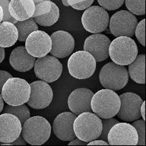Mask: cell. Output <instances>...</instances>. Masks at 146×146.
<instances>
[{
    "instance_id": "cell-1",
    "label": "cell",
    "mask_w": 146,
    "mask_h": 146,
    "mask_svg": "<svg viewBox=\"0 0 146 146\" xmlns=\"http://www.w3.org/2000/svg\"><path fill=\"white\" fill-rule=\"evenodd\" d=\"M51 130V125L47 119L36 116L30 117L22 124L21 135L29 144L41 145L49 140Z\"/></svg>"
},
{
    "instance_id": "cell-2",
    "label": "cell",
    "mask_w": 146,
    "mask_h": 146,
    "mask_svg": "<svg viewBox=\"0 0 146 146\" xmlns=\"http://www.w3.org/2000/svg\"><path fill=\"white\" fill-rule=\"evenodd\" d=\"M120 104L119 95L113 90L108 89L97 92L91 100L92 110L101 119H108L116 116Z\"/></svg>"
},
{
    "instance_id": "cell-3",
    "label": "cell",
    "mask_w": 146,
    "mask_h": 146,
    "mask_svg": "<svg viewBox=\"0 0 146 146\" xmlns=\"http://www.w3.org/2000/svg\"><path fill=\"white\" fill-rule=\"evenodd\" d=\"M102 127L101 119L92 112H84L78 115L74 123L76 137L87 143L99 138Z\"/></svg>"
},
{
    "instance_id": "cell-4",
    "label": "cell",
    "mask_w": 146,
    "mask_h": 146,
    "mask_svg": "<svg viewBox=\"0 0 146 146\" xmlns=\"http://www.w3.org/2000/svg\"><path fill=\"white\" fill-rule=\"evenodd\" d=\"M137 53L136 42L130 37H116L109 46V56L113 63L121 66L130 64L135 59Z\"/></svg>"
},
{
    "instance_id": "cell-5",
    "label": "cell",
    "mask_w": 146,
    "mask_h": 146,
    "mask_svg": "<svg viewBox=\"0 0 146 146\" xmlns=\"http://www.w3.org/2000/svg\"><path fill=\"white\" fill-rule=\"evenodd\" d=\"M100 82L104 88L113 91L124 88L129 82V74L124 66L113 62L106 63L99 74Z\"/></svg>"
},
{
    "instance_id": "cell-6",
    "label": "cell",
    "mask_w": 146,
    "mask_h": 146,
    "mask_svg": "<svg viewBox=\"0 0 146 146\" xmlns=\"http://www.w3.org/2000/svg\"><path fill=\"white\" fill-rule=\"evenodd\" d=\"M30 93V84L24 79L15 77L10 78L5 82L1 92L4 101L10 106L26 103Z\"/></svg>"
},
{
    "instance_id": "cell-7",
    "label": "cell",
    "mask_w": 146,
    "mask_h": 146,
    "mask_svg": "<svg viewBox=\"0 0 146 146\" xmlns=\"http://www.w3.org/2000/svg\"><path fill=\"white\" fill-rule=\"evenodd\" d=\"M68 69L71 76L76 79H88L95 72L96 61L87 52L77 51L73 53L68 60Z\"/></svg>"
},
{
    "instance_id": "cell-8",
    "label": "cell",
    "mask_w": 146,
    "mask_h": 146,
    "mask_svg": "<svg viewBox=\"0 0 146 146\" xmlns=\"http://www.w3.org/2000/svg\"><path fill=\"white\" fill-rule=\"evenodd\" d=\"M138 23L137 18L128 10L114 13L109 20L110 31L115 37H132Z\"/></svg>"
},
{
    "instance_id": "cell-9",
    "label": "cell",
    "mask_w": 146,
    "mask_h": 146,
    "mask_svg": "<svg viewBox=\"0 0 146 146\" xmlns=\"http://www.w3.org/2000/svg\"><path fill=\"white\" fill-rule=\"evenodd\" d=\"M109 15L100 6L90 7L84 12L82 23L84 28L92 34H100L106 30L109 24Z\"/></svg>"
},
{
    "instance_id": "cell-10",
    "label": "cell",
    "mask_w": 146,
    "mask_h": 146,
    "mask_svg": "<svg viewBox=\"0 0 146 146\" xmlns=\"http://www.w3.org/2000/svg\"><path fill=\"white\" fill-rule=\"evenodd\" d=\"M34 67L36 76L47 83L58 80L63 71V66L59 60L52 55L38 58Z\"/></svg>"
},
{
    "instance_id": "cell-11",
    "label": "cell",
    "mask_w": 146,
    "mask_h": 146,
    "mask_svg": "<svg viewBox=\"0 0 146 146\" xmlns=\"http://www.w3.org/2000/svg\"><path fill=\"white\" fill-rule=\"evenodd\" d=\"M120 108L116 116L124 121H134L140 119V107L143 100L133 92H125L119 95Z\"/></svg>"
},
{
    "instance_id": "cell-12",
    "label": "cell",
    "mask_w": 146,
    "mask_h": 146,
    "mask_svg": "<svg viewBox=\"0 0 146 146\" xmlns=\"http://www.w3.org/2000/svg\"><path fill=\"white\" fill-rule=\"evenodd\" d=\"M107 140L111 145H136L138 136L132 124L119 122L110 129Z\"/></svg>"
},
{
    "instance_id": "cell-13",
    "label": "cell",
    "mask_w": 146,
    "mask_h": 146,
    "mask_svg": "<svg viewBox=\"0 0 146 146\" xmlns=\"http://www.w3.org/2000/svg\"><path fill=\"white\" fill-rule=\"evenodd\" d=\"M31 93L27 105L34 109H44L48 107L53 99V91L48 83L35 81L30 84Z\"/></svg>"
},
{
    "instance_id": "cell-14",
    "label": "cell",
    "mask_w": 146,
    "mask_h": 146,
    "mask_svg": "<svg viewBox=\"0 0 146 146\" xmlns=\"http://www.w3.org/2000/svg\"><path fill=\"white\" fill-rule=\"evenodd\" d=\"M25 47L28 52L35 58L46 56L52 48L50 36L43 31H35L27 37Z\"/></svg>"
},
{
    "instance_id": "cell-15",
    "label": "cell",
    "mask_w": 146,
    "mask_h": 146,
    "mask_svg": "<svg viewBox=\"0 0 146 146\" xmlns=\"http://www.w3.org/2000/svg\"><path fill=\"white\" fill-rule=\"evenodd\" d=\"M111 40L101 34H93L85 39L84 50L91 54L96 62L106 60L109 57Z\"/></svg>"
},
{
    "instance_id": "cell-16",
    "label": "cell",
    "mask_w": 146,
    "mask_h": 146,
    "mask_svg": "<svg viewBox=\"0 0 146 146\" xmlns=\"http://www.w3.org/2000/svg\"><path fill=\"white\" fill-rule=\"evenodd\" d=\"M50 38L51 55L57 58H65L72 54L75 47V41L71 34L65 31H58L52 33Z\"/></svg>"
},
{
    "instance_id": "cell-17",
    "label": "cell",
    "mask_w": 146,
    "mask_h": 146,
    "mask_svg": "<svg viewBox=\"0 0 146 146\" xmlns=\"http://www.w3.org/2000/svg\"><path fill=\"white\" fill-rule=\"evenodd\" d=\"M31 18L42 26H51L58 21L60 10L54 2L44 0L35 5V11Z\"/></svg>"
},
{
    "instance_id": "cell-18",
    "label": "cell",
    "mask_w": 146,
    "mask_h": 146,
    "mask_svg": "<svg viewBox=\"0 0 146 146\" xmlns=\"http://www.w3.org/2000/svg\"><path fill=\"white\" fill-rule=\"evenodd\" d=\"M22 124L17 116L8 113L0 115V142L10 143L21 135Z\"/></svg>"
},
{
    "instance_id": "cell-19",
    "label": "cell",
    "mask_w": 146,
    "mask_h": 146,
    "mask_svg": "<svg viewBox=\"0 0 146 146\" xmlns=\"http://www.w3.org/2000/svg\"><path fill=\"white\" fill-rule=\"evenodd\" d=\"M76 115L72 112H63L57 116L52 124V130L55 136L63 141H71L75 139L74 123Z\"/></svg>"
},
{
    "instance_id": "cell-20",
    "label": "cell",
    "mask_w": 146,
    "mask_h": 146,
    "mask_svg": "<svg viewBox=\"0 0 146 146\" xmlns=\"http://www.w3.org/2000/svg\"><path fill=\"white\" fill-rule=\"evenodd\" d=\"M94 93L87 88H78L70 94L68 99L69 109L78 116L84 112H92L91 100Z\"/></svg>"
},
{
    "instance_id": "cell-21",
    "label": "cell",
    "mask_w": 146,
    "mask_h": 146,
    "mask_svg": "<svg viewBox=\"0 0 146 146\" xmlns=\"http://www.w3.org/2000/svg\"><path fill=\"white\" fill-rule=\"evenodd\" d=\"M36 58L30 55L26 47L20 46L12 51L10 63L13 68L18 72H27L34 66Z\"/></svg>"
},
{
    "instance_id": "cell-22",
    "label": "cell",
    "mask_w": 146,
    "mask_h": 146,
    "mask_svg": "<svg viewBox=\"0 0 146 146\" xmlns=\"http://www.w3.org/2000/svg\"><path fill=\"white\" fill-rule=\"evenodd\" d=\"M35 11L33 0H11L9 4V13L14 19L23 21L31 18Z\"/></svg>"
},
{
    "instance_id": "cell-23",
    "label": "cell",
    "mask_w": 146,
    "mask_h": 146,
    "mask_svg": "<svg viewBox=\"0 0 146 146\" xmlns=\"http://www.w3.org/2000/svg\"><path fill=\"white\" fill-rule=\"evenodd\" d=\"M18 39V31L16 26L8 21L0 23V47H10Z\"/></svg>"
},
{
    "instance_id": "cell-24",
    "label": "cell",
    "mask_w": 146,
    "mask_h": 146,
    "mask_svg": "<svg viewBox=\"0 0 146 146\" xmlns=\"http://www.w3.org/2000/svg\"><path fill=\"white\" fill-rule=\"evenodd\" d=\"M128 66L130 78L137 84L145 83V55H137Z\"/></svg>"
},
{
    "instance_id": "cell-25",
    "label": "cell",
    "mask_w": 146,
    "mask_h": 146,
    "mask_svg": "<svg viewBox=\"0 0 146 146\" xmlns=\"http://www.w3.org/2000/svg\"><path fill=\"white\" fill-rule=\"evenodd\" d=\"M15 26L18 31L19 42H26L27 37L35 31L39 30L38 25L32 18L25 20L23 21H18Z\"/></svg>"
},
{
    "instance_id": "cell-26",
    "label": "cell",
    "mask_w": 146,
    "mask_h": 146,
    "mask_svg": "<svg viewBox=\"0 0 146 146\" xmlns=\"http://www.w3.org/2000/svg\"><path fill=\"white\" fill-rule=\"evenodd\" d=\"M3 113H8L15 115L21 121L22 124L31 117L30 111L28 106L25 104L20 106H5L3 108Z\"/></svg>"
},
{
    "instance_id": "cell-27",
    "label": "cell",
    "mask_w": 146,
    "mask_h": 146,
    "mask_svg": "<svg viewBox=\"0 0 146 146\" xmlns=\"http://www.w3.org/2000/svg\"><path fill=\"white\" fill-rule=\"evenodd\" d=\"M128 11L136 15L145 14V0H124Z\"/></svg>"
},
{
    "instance_id": "cell-28",
    "label": "cell",
    "mask_w": 146,
    "mask_h": 146,
    "mask_svg": "<svg viewBox=\"0 0 146 146\" xmlns=\"http://www.w3.org/2000/svg\"><path fill=\"white\" fill-rule=\"evenodd\" d=\"M132 125L136 129L138 136V145H145V122L143 119H137L134 121Z\"/></svg>"
},
{
    "instance_id": "cell-29",
    "label": "cell",
    "mask_w": 146,
    "mask_h": 146,
    "mask_svg": "<svg viewBox=\"0 0 146 146\" xmlns=\"http://www.w3.org/2000/svg\"><path fill=\"white\" fill-rule=\"evenodd\" d=\"M102 124H103V127H102V132L100 135L99 138L100 140H103L105 141H107V137L108 132H109L110 129L112 128L113 125L119 123V121L117 119H114V118H108V119H102Z\"/></svg>"
},
{
    "instance_id": "cell-30",
    "label": "cell",
    "mask_w": 146,
    "mask_h": 146,
    "mask_svg": "<svg viewBox=\"0 0 146 146\" xmlns=\"http://www.w3.org/2000/svg\"><path fill=\"white\" fill-rule=\"evenodd\" d=\"M98 2L106 10H116L124 5V0H98Z\"/></svg>"
},
{
    "instance_id": "cell-31",
    "label": "cell",
    "mask_w": 146,
    "mask_h": 146,
    "mask_svg": "<svg viewBox=\"0 0 146 146\" xmlns=\"http://www.w3.org/2000/svg\"><path fill=\"white\" fill-rule=\"evenodd\" d=\"M145 20L143 19L138 23L135 29V34L138 42H140L143 46H145Z\"/></svg>"
},
{
    "instance_id": "cell-32",
    "label": "cell",
    "mask_w": 146,
    "mask_h": 146,
    "mask_svg": "<svg viewBox=\"0 0 146 146\" xmlns=\"http://www.w3.org/2000/svg\"><path fill=\"white\" fill-rule=\"evenodd\" d=\"M71 7L77 10H84L91 7L95 0H67Z\"/></svg>"
},
{
    "instance_id": "cell-33",
    "label": "cell",
    "mask_w": 146,
    "mask_h": 146,
    "mask_svg": "<svg viewBox=\"0 0 146 146\" xmlns=\"http://www.w3.org/2000/svg\"><path fill=\"white\" fill-rule=\"evenodd\" d=\"M11 0H0V5L2 7L4 11L3 21H8L13 24H15L18 21L13 18L9 13V4Z\"/></svg>"
},
{
    "instance_id": "cell-34",
    "label": "cell",
    "mask_w": 146,
    "mask_h": 146,
    "mask_svg": "<svg viewBox=\"0 0 146 146\" xmlns=\"http://www.w3.org/2000/svg\"><path fill=\"white\" fill-rule=\"evenodd\" d=\"M13 77V76L7 71H3V70H0V93L2 92V87L5 82L8 80L10 78Z\"/></svg>"
},
{
    "instance_id": "cell-35",
    "label": "cell",
    "mask_w": 146,
    "mask_h": 146,
    "mask_svg": "<svg viewBox=\"0 0 146 146\" xmlns=\"http://www.w3.org/2000/svg\"><path fill=\"white\" fill-rule=\"evenodd\" d=\"M26 143H27L25 141V140L23 139V136L21 135H21L17 138L16 140H14V141L12 142V143H5L0 142V145H26Z\"/></svg>"
},
{
    "instance_id": "cell-36",
    "label": "cell",
    "mask_w": 146,
    "mask_h": 146,
    "mask_svg": "<svg viewBox=\"0 0 146 146\" xmlns=\"http://www.w3.org/2000/svg\"><path fill=\"white\" fill-rule=\"evenodd\" d=\"M87 144H88L87 142L82 141V140H81L80 139L77 137H76L74 140H71L68 143L69 145H87Z\"/></svg>"
},
{
    "instance_id": "cell-37",
    "label": "cell",
    "mask_w": 146,
    "mask_h": 146,
    "mask_svg": "<svg viewBox=\"0 0 146 146\" xmlns=\"http://www.w3.org/2000/svg\"><path fill=\"white\" fill-rule=\"evenodd\" d=\"M87 145H108V143H107L105 140H100V139L98 140V139H96V140H94L91 142H89Z\"/></svg>"
},
{
    "instance_id": "cell-38",
    "label": "cell",
    "mask_w": 146,
    "mask_h": 146,
    "mask_svg": "<svg viewBox=\"0 0 146 146\" xmlns=\"http://www.w3.org/2000/svg\"><path fill=\"white\" fill-rule=\"evenodd\" d=\"M140 115H141V117H143V120H145V102L144 100L140 107Z\"/></svg>"
},
{
    "instance_id": "cell-39",
    "label": "cell",
    "mask_w": 146,
    "mask_h": 146,
    "mask_svg": "<svg viewBox=\"0 0 146 146\" xmlns=\"http://www.w3.org/2000/svg\"><path fill=\"white\" fill-rule=\"evenodd\" d=\"M5 48H4V47H0V63H2V61L4 60V59H5Z\"/></svg>"
},
{
    "instance_id": "cell-40",
    "label": "cell",
    "mask_w": 146,
    "mask_h": 146,
    "mask_svg": "<svg viewBox=\"0 0 146 146\" xmlns=\"http://www.w3.org/2000/svg\"><path fill=\"white\" fill-rule=\"evenodd\" d=\"M4 100L2 96V94L0 93V113L2 112L4 108V106H5V103H4Z\"/></svg>"
},
{
    "instance_id": "cell-41",
    "label": "cell",
    "mask_w": 146,
    "mask_h": 146,
    "mask_svg": "<svg viewBox=\"0 0 146 146\" xmlns=\"http://www.w3.org/2000/svg\"><path fill=\"white\" fill-rule=\"evenodd\" d=\"M3 18H4V11L2 7L0 5V23H2L3 21Z\"/></svg>"
},
{
    "instance_id": "cell-42",
    "label": "cell",
    "mask_w": 146,
    "mask_h": 146,
    "mask_svg": "<svg viewBox=\"0 0 146 146\" xmlns=\"http://www.w3.org/2000/svg\"><path fill=\"white\" fill-rule=\"evenodd\" d=\"M33 1H34V3H36V4L39 3V2H42V1H44V0H33Z\"/></svg>"
}]
</instances>
